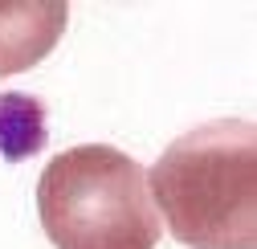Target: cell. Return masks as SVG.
I'll return each instance as SVG.
<instances>
[{"label": "cell", "instance_id": "obj_1", "mask_svg": "<svg viewBox=\"0 0 257 249\" xmlns=\"http://www.w3.org/2000/svg\"><path fill=\"white\" fill-rule=\"evenodd\" d=\"M151 200L188 249L257 245V135L245 118H216L180 135L155 160Z\"/></svg>", "mask_w": 257, "mask_h": 249}, {"label": "cell", "instance_id": "obj_2", "mask_svg": "<svg viewBox=\"0 0 257 249\" xmlns=\"http://www.w3.org/2000/svg\"><path fill=\"white\" fill-rule=\"evenodd\" d=\"M37 212L53 249H155L164 233L143 168L106 143L53 155L37 180Z\"/></svg>", "mask_w": 257, "mask_h": 249}, {"label": "cell", "instance_id": "obj_4", "mask_svg": "<svg viewBox=\"0 0 257 249\" xmlns=\"http://www.w3.org/2000/svg\"><path fill=\"white\" fill-rule=\"evenodd\" d=\"M45 143V110L29 94H0V151L21 160Z\"/></svg>", "mask_w": 257, "mask_h": 249}, {"label": "cell", "instance_id": "obj_3", "mask_svg": "<svg viewBox=\"0 0 257 249\" xmlns=\"http://www.w3.org/2000/svg\"><path fill=\"white\" fill-rule=\"evenodd\" d=\"M70 9L61 0L0 5V74H21L41 61L66 29Z\"/></svg>", "mask_w": 257, "mask_h": 249}]
</instances>
